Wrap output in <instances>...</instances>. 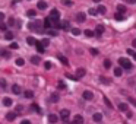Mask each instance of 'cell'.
Returning <instances> with one entry per match:
<instances>
[{
	"label": "cell",
	"mask_w": 136,
	"mask_h": 124,
	"mask_svg": "<svg viewBox=\"0 0 136 124\" xmlns=\"http://www.w3.org/2000/svg\"><path fill=\"white\" fill-rule=\"evenodd\" d=\"M57 88H59V89H64V88H66V85L60 80V82H59V85H57Z\"/></svg>",
	"instance_id": "cell-45"
},
{
	"label": "cell",
	"mask_w": 136,
	"mask_h": 124,
	"mask_svg": "<svg viewBox=\"0 0 136 124\" xmlns=\"http://www.w3.org/2000/svg\"><path fill=\"white\" fill-rule=\"evenodd\" d=\"M88 13H89V15H92V16H95L98 12H97V9H92V7H91V9L88 10Z\"/></svg>",
	"instance_id": "cell-42"
},
{
	"label": "cell",
	"mask_w": 136,
	"mask_h": 124,
	"mask_svg": "<svg viewBox=\"0 0 136 124\" xmlns=\"http://www.w3.org/2000/svg\"><path fill=\"white\" fill-rule=\"evenodd\" d=\"M126 2L129 3V4H135V3H136V0H126Z\"/></svg>",
	"instance_id": "cell-51"
},
{
	"label": "cell",
	"mask_w": 136,
	"mask_h": 124,
	"mask_svg": "<svg viewBox=\"0 0 136 124\" xmlns=\"http://www.w3.org/2000/svg\"><path fill=\"white\" fill-rule=\"evenodd\" d=\"M35 48H37V51H38L40 54H42V53H44V51H45V50H44L45 47H44V45H42L41 43H38V41H37V44H35Z\"/></svg>",
	"instance_id": "cell-12"
},
{
	"label": "cell",
	"mask_w": 136,
	"mask_h": 124,
	"mask_svg": "<svg viewBox=\"0 0 136 124\" xmlns=\"http://www.w3.org/2000/svg\"><path fill=\"white\" fill-rule=\"evenodd\" d=\"M129 102H130L132 105H135V107H136V99H135V98H129Z\"/></svg>",
	"instance_id": "cell-48"
},
{
	"label": "cell",
	"mask_w": 136,
	"mask_h": 124,
	"mask_svg": "<svg viewBox=\"0 0 136 124\" xmlns=\"http://www.w3.org/2000/svg\"><path fill=\"white\" fill-rule=\"evenodd\" d=\"M117 10H118V13H123V15H124V13H126V6H124V4H118V6H117Z\"/></svg>",
	"instance_id": "cell-25"
},
{
	"label": "cell",
	"mask_w": 136,
	"mask_h": 124,
	"mask_svg": "<svg viewBox=\"0 0 136 124\" xmlns=\"http://www.w3.org/2000/svg\"><path fill=\"white\" fill-rule=\"evenodd\" d=\"M85 74H86V70H85V69H78V70H76V79H81V77H83L85 76Z\"/></svg>",
	"instance_id": "cell-7"
},
{
	"label": "cell",
	"mask_w": 136,
	"mask_h": 124,
	"mask_svg": "<svg viewBox=\"0 0 136 124\" xmlns=\"http://www.w3.org/2000/svg\"><path fill=\"white\" fill-rule=\"evenodd\" d=\"M85 21H86V15H85L83 12H79L78 15H76V22H79V23H83Z\"/></svg>",
	"instance_id": "cell-4"
},
{
	"label": "cell",
	"mask_w": 136,
	"mask_h": 124,
	"mask_svg": "<svg viewBox=\"0 0 136 124\" xmlns=\"http://www.w3.org/2000/svg\"><path fill=\"white\" fill-rule=\"evenodd\" d=\"M70 31H72V34H73V35H76V37L81 34V29H79V28H72Z\"/></svg>",
	"instance_id": "cell-35"
},
{
	"label": "cell",
	"mask_w": 136,
	"mask_h": 124,
	"mask_svg": "<svg viewBox=\"0 0 136 124\" xmlns=\"http://www.w3.org/2000/svg\"><path fill=\"white\" fill-rule=\"evenodd\" d=\"M42 25H44V28H45V29H51V28H53V22H51V19H50V16L44 19Z\"/></svg>",
	"instance_id": "cell-5"
},
{
	"label": "cell",
	"mask_w": 136,
	"mask_h": 124,
	"mask_svg": "<svg viewBox=\"0 0 136 124\" xmlns=\"http://www.w3.org/2000/svg\"><path fill=\"white\" fill-rule=\"evenodd\" d=\"M18 47H19V45L16 44V43H12V44H10V48H12V50H16Z\"/></svg>",
	"instance_id": "cell-49"
},
{
	"label": "cell",
	"mask_w": 136,
	"mask_h": 124,
	"mask_svg": "<svg viewBox=\"0 0 136 124\" xmlns=\"http://www.w3.org/2000/svg\"><path fill=\"white\" fill-rule=\"evenodd\" d=\"M133 53H135L133 50H127V54H130V56H133Z\"/></svg>",
	"instance_id": "cell-53"
},
{
	"label": "cell",
	"mask_w": 136,
	"mask_h": 124,
	"mask_svg": "<svg viewBox=\"0 0 136 124\" xmlns=\"http://www.w3.org/2000/svg\"><path fill=\"white\" fill-rule=\"evenodd\" d=\"M16 111H18V112H21V111H22V107H21V105H18V108H16Z\"/></svg>",
	"instance_id": "cell-55"
},
{
	"label": "cell",
	"mask_w": 136,
	"mask_h": 124,
	"mask_svg": "<svg viewBox=\"0 0 136 124\" xmlns=\"http://www.w3.org/2000/svg\"><path fill=\"white\" fill-rule=\"evenodd\" d=\"M7 23H9V26H13V25L16 23V21H15L13 18H10V19H9V22H7Z\"/></svg>",
	"instance_id": "cell-47"
},
{
	"label": "cell",
	"mask_w": 136,
	"mask_h": 124,
	"mask_svg": "<svg viewBox=\"0 0 136 124\" xmlns=\"http://www.w3.org/2000/svg\"><path fill=\"white\" fill-rule=\"evenodd\" d=\"M100 82H101V83H104V85H110V83H111V80L107 79L105 76H100Z\"/></svg>",
	"instance_id": "cell-20"
},
{
	"label": "cell",
	"mask_w": 136,
	"mask_h": 124,
	"mask_svg": "<svg viewBox=\"0 0 136 124\" xmlns=\"http://www.w3.org/2000/svg\"><path fill=\"white\" fill-rule=\"evenodd\" d=\"M57 59L60 60V61H62V63H63L64 66H69V60H67V59H66L64 56H62V54H59V56H57Z\"/></svg>",
	"instance_id": "cell-16"
},
{
	"label": "cell",
	"mask_w": 136,
	"mask_h": 124,
	"mask_svg": "<svg viewBox=\"0 0 136 124\" xmlns=\"http://www.w3.org/2000/svg\"><path fill=\"white\" fill-rule=\"evenodd\" d=\"M23 96L28 98V99H32V98H34V92H32V90H25V92H23Z\"/></svg>",
	"instance_id": "cell-23"
},
{
	"label": "cell",
	"mask_w": 136,
	"mask_h": 124,
	"mask_svg": "<svg viewBox=\"0 0 136 124\" xmlns=\"http://www.w3.org/2000/svg\"><path fill=\"white\" fill-rule=\"evenodd\" d=\"M5 19V13H2V12H0V22H2Z\"/></svg>",
	"instance_id": "cell-52"
},
{
	"label": "cell",
	"mask_w": 136,
	"mask_h": 124,
	"mask_svg": "<svg viewBox=\"0 0 136 124\" xmlns=\"http://www.w3.org/2000/svg\"><path fill=\"white\" fill-rule=\"evenodd\" d=\"M0 88H2V89H6V79H0Z\"/></svg>",
	"instance_id": "cell-36"
},
{
	"label": "cell",
	"mask_w": 136,
	"mask_h": 124,
	"mask_svg": "<svg viewBox=\"0 0 136 124\" xmlns=\"http://www.w3.org/2000/svg\"><path fill=\"white\" fill-rule=\"evenodd\" d=\"M0 31H3V32H6V31H7V26H6L5 23H0Z\"/></svg>",
	"instance_id": "cell-44"
},
{
	"label": "cell",
	"mask_w": 136,
	"mask_h": 124,
	"mask_svg": "<svg viewBox=\"0 0 136 124\" xmlns=\"http://www.w3.org/2000/svg\"><path fill=\"white\" fill-rule=\"evenodd\" d=\"M114 18H116V21H124V16H123V13H116L114 15Z\"/></svg>",
	"instance_id": "cell-32"
},
{
	"label": "cell",
	"mask_w": 136,
	"mask_h": 124,
	"mask_svg": "<svg viewBox=\"0 0 136 124\" xmlns=\"http://www.w3.org/2000/svg\"><path fill=\"white\" fill-rule=\"evenodd\" d=\"M70 124H76V123H70Z\"/></svg>",
	"instance_id": "cell-60"
},
{
	"label": "cell",
	"mask_w": 136,
	"mask_h": 124,
	"mask_svg": "<svg viewBox=\"0 0 136 124\" xmlns=\"http://www.w3.org/2000/svg\"><path fill=\"white\" fill-rule=\"evenodd\" d=\"M23 64H25V60H23V59H21V57H19V59H16V66H19V67H22Z\"/></svg>",
	"instance_id": "cell-33"
},
{
	"label": "cell",
	"mask_w": 136,
	"mask_h": 124,
	"mask_svg": "<svg viewBox=\"0 0 136 124\" xmlns=\"http://www.w3.org/2000/svg\"><path fill=\"white\" fill-rule=\"evenodd\" d=\"M132 57H133V59L136 60V53H133V56H132Z\"/></svg>",
	"instance_id": "cell-58"
},
{
	"label": "cell",
	"mask_w": 136,
	"mask_h": 124,
	"mask_svg": "<svg viewBox=\"0 0 136 124\" xmlns=\"http://www.w3.org/2000/svg\"><path fill=\"white\" fill-rule=\"evenodd\" d=\"M132 45H133V47H135V48H136V38H135V39H133V41H132Z\"/></svg>",
	"instance_id": "cell-56"
},
{
	"label": "cell",
	"mask_w": 136,
	"mask_h": 124,
	"mask_svg": "<svg viewBox=\"0 0 136 124\" xmlns=\"http://www.w3.org/2000/svg\"><path fill=\"white\" fill-rule=\"evenodd\" d=\"M27 16H28L29 19H34V18H35V16H37V12L34 10V9H29V10L27 12Z\"/></svg>",
	"instance_id": "cell-17"
},
{
	"label": "cell",
	"mask_w": 136,
	"mask_h": 124,
	"mask_svg": "<svg viewBox=\"0 0 136 124\" xmlns=\"http://www.w3.org/2000/svg\"><path fill=\"white\" fill-rule=\"evenodd\" d=\"M92 120H94L95 123H101V120H103V114H101V112H94Z\"/></svg>",
	"instance_id": "cell-8"
},
{
	"label": "cell",
	"mask_w": 136,
	"mask_h": 124,
	"mask_svg": "<svg viewBox=\"0 0 136 124\" xmlns=\"http://www.w3.org/2000/svg\"><path fill=\"white\" fill-rule=\"evenodd\" d=\"M103 32H104V26L103 25H97V28H95V35H103Z\"/></svg>",
	"instance_id": "cell-14"
},
{
	"label": "cell",
	"mask_w": 136,
	"mask_h": 124,
	"mask_svg": "<svg viewBox=\"0 0 136 124\" xmlns=\"http://www.w3.org/2000/svg\"><path fill=\"white\" fill-rule=\"evenodd\" d=\"M69 115H70V111H69V110H62V111H60L62 120H67V118H69Z\"/></svg>",
	"instance_id": "cell-9"
},
{
	"label": "cell",
	"mask_w": 136,
	"mask_h": 124,
	"mask_svg": "<svg viewBox=\"0 0 136 124\" xmlns=\"http://www.w3.org/2000/svg\"><path fill=\"white\" fill-rule=\"evenodd\" d=\"M85 35H86L88 38H91V37H94V35H95V31H91V29H86V31H85Z\"/></svg>",
	"instance_id": "cell-31"
},
{
	"label": "cell",
	"mask_w": 136,
	"mask_h": 124,
	"mask_svg": "<svg viewBox=\"0 0 136 124\" xmlns=\"http://www.w3.org/2000/svg\"><path fill=\"white\" fill-rule=\"evenodd\" d=\"M0 56H2V57H5V59H9L10 53L7 51V50H0Z\"/></svg>",
	"instance_id": "cell-24"
},
{
	"label": "cell",
	"mask_w": 136,
	"mask_h": 124,
	"mask_svg": "<svg viewBox=\"0 0 136 124\" xmlns=\"http://www.w3.org/2000/svg\"><path fill=\"white\" fill-rule=\"evenodd\" d=\"M104 67L110 69V67H111V61H110V60H104Z\"/></svg>",
	"instance_id": "cell-38"
},
{
	"label": "cell",
	"mask_w": 136,
	"mask_h": 124,
	"mask_svg": "<svg viewBox=\"0 0 136 124\" xmlns=\"http://www.w3.org/2000/svg\"><path fill=\"white\" fill-rule=\"evenodd\" d=\"M31 108H32L34 111H37V112H41V110H40V107H38L37 104H32V105H31Z\"/></svg>",
	"instance_id": "cell-37"
},
{
	"label": "cell",
	"mask_w": 136,
	"mask_h": 124,
	"mask_svg": "<svg viewBox=\"0 0 136 124\" xmlns=\"http://www.w3.org/2000/svg\"><path fill=\"white\" fill-rule=\"evenodd\" d=\"M5 38H6L7 41H12V39H13V34H12L10 31H6V34H5Z\"/></svg>",
	"instance_id": "cell-29"
},
{
	"label": "cell",
	"mask_w": 136,
	"mask_h": 124,
	"mask_svg": "<svg viewBox=\"0 0 136 124\" xmlns=\"http://www.w3.org/2000/svg\"><path fill=\"white\" fill-rule=\"evenodd\" d=\"M21 124H31V121H29V120H22Z\"/></svg>",
	"instance_id": "cell-50"
},
{
	"label": "cell",
	"mask_w": 136,
	"mask_h": 124,
	"mask_svg": "<svg viewBox=\"0 0 136 124\" xmlns=\"http://www.w3.org/2000/svg\"><path fill=\"white\" fill-rule=\"evenodd\" d=\"M48 121L51 123V124H56V123L59 121V115H56V114H50V115H48Z\"/></svg>",
	"instance_id": "cell-10"
},
{
	"label": "cell",
	"mask_w": 136,
	"mask_h": 124,
	"mask_svg": "<svg viewBox=\"0 0 136 124\" xmlns=\"http://www.w3.org/2000/svg\"><path fill=\"white\" fill-rule=\"evenodd\" d=\"M47 34H48L50 37H56V35H57V31H56V29H47Z\"/></svg>",
	"instance_id": "cell-34"
},
{
	"label": "cell",
	"mask_w": 136,
	"mask_h": 124,
	"mask_svg": "<svg viewBox=\"0 0 136 124\" xmlns=\"http://www.w3.org/2000/svg\"><path fill=\"white\" fill-rule=\"evenodd\" d=\"M3 105L5 107H10L12 105V98H5L3 99Z\"/></svg>",
	"instance_id": "cell-28"
},
{
	"label": "cell",
	"mask_w": 136,
	"mask_h": 124,
	"mask_svg": "<svg viewBox=\"0 0 136 124\" xmlns=\"http://www.w3.org/2000/svg\"><path fill=\"white\" fill-rule=\"evenodd\" d=\"M50 19L51 21H59L60 19V12H59L57 9H53L51 12H50Z\"/></svg>",
	"instance_id": "cell-2"
},
{
	"label": "cell",
	"mask_w": 136,
	"mask_h": 124,
	"mask_svg": "<svg viewBox=\"0 0 136 124\" xmlns=\"http://www.w3.org/2000/svg\"><path fill=\"white\" fill-rule=\"evenodd\" d=\"M118 64H120V67L122 69H126V70H130L132 69V63H130V60L129 59H118Z\"/></svg>",
	"instance_id": "cell-1"
},
{
	"label": "cell",
	"mask_w": 136,
	"mask_h": 124,
	"mask_svg": "<svg viewBox=\"0 0 136 124\" xmlns=\"http://www.w3.org/2000/svg\"><path fill=\"white\" fill-rule=\"evenodd\" d=\"M104 102H105V105L108 107V108H113V105H111V102L108 101V98H104Z\"/></svg>",
	"instance_id": "cell-43"
},
{
	"label": "cell",
	"mask_w": 136,
	"mask_h": 124,
	"mask_svg": "<svg viewBox=\"0 0 136 124\" xmlns=\"http://www.w3.org/2000/svg\"><path fill=\"white\" fill-rule=\"evenodd\" d=\"M27 43H28L29 45H35L37 41H35V38H34V37H28V38H27Z\"/></svg>",
	"instance_id": "cell-27"
},
{
	"label": "cell",
	"mask_w": 136,
	"mask_h": 124,
	"mask_svg": "<svg viewBox=\"0 0 136 124\" xmlns=\"http://www.w3.org/2000/svg\"><path fill=\"white\" fill-rule=\"evenodd\" d=\"M44 69H45V70H50V69H51V63L45 61V63H44Z\"/></svg>",
	"instance_id": "cell-41"
},
{
	"label": "cell",
	"mask_w": 136,
	"mask_h": 124,
	"mask_svg": "<svg viewBox=\"0 0 136 124\" xmlns=\"http://www.w3.org/2000/svg\"><path fill=\"white\" fill-rule=\"evenodd\" d=\"M126 112H127V117H129V118H130L132 115H133V114H132V111H126Z\"/></svg>",
	"instance_id": "cell-54"
},
{
	"label": "cell",
	"mask_w": 136,
	"mask_h": 124,
	"mask_svg": "<svg viewBox=\"0 0 136 124\" xmlns=\"http://www.w3.org/2000/svg\"><path fill=\"white\" fill-rule=\"evenodd\" d=\"M19 2H21V0H12V3H15V4H16V3H19Z\"/></svg>",
	"instance_id": "cell-57"
},
{
	"label": "cell",
	"mask_w": 136,
	"mask_h": 124,
	"mask_svg": "<svg viewBox=\"0 0 136 124\" xmlns=\"http://www.w3.org/2000/svg\"><path fill=\"white\" fill-rule=\"evenodd\" d=\"M63 4L64 6H73V2L72 0H63Z\"/></svg>",
	"instance_id": "cell-39"
},
{
	"label": "cell",
	"mask_w": 136,
	"mask_h": 124,
	"mask_svg": "<svg viewBox=\"0 0 136 124\" xmlns=\"http://www.w3.org/2000/svg\"><path fill=\"white\" fill-rule=\"evenodd\" d=\"M94 2H95V3H100V2H101V0H94Z\"/></svg>",
	"instance_id": "cell-59"
},
{
	"label": "cell",
	"mask_w": 136,
	"mask_h": 124,
	"mask_svg": "<svg viewBox=\"0 0 136 124\" xmlns=\"http://www.w3.org/2000/svg\"><path fill=\"white\" fill-rule=\"evenodd\" d=\"M82 98L85 99V101H92V99H94V94H92L91 90H83Z\"/></svg>",
	"instance_id": "cell-3"
},
{
	"label": "cell",
	"mask_w": 136,
	"mask_h": 124,
	"mask_svg": "<svg viewBox=\"0 0 136 124\" xmlns=\"http://www.w3.org/2000/svg\"><path fill=\"white\" fill-rule=\"evenodd\" d=\"M37 7L40 10H44V9H47V2H44V0H40V2L37 3Z\"/></svg>",
	"instance_id": "cell-11"
},
{
	"label": "cell",
	"mask_w": 136,
	"mask_h": 124,
	"mask_svg": "<svg viewBox=\"0 0 136 124\" xmlns=\"http://www.w3.org/2000/svg\"><path fill=\"white\" fill-rule=\"evenodd\" d=\"M41 44L44 45V47H48V45H50V39H47V38H45V39H42V41H41Z\"/></svg>",
	"instance_id": "cell-40"
},
{
	"label": "cell",
	"mask_w": 136,
	"mask_h": 124,
	"mask_svg": "<svg viewBox=\"0 0 136 124\" xmlns=\"http://www.w3.org/2000/svg\"><path fill=\"white\" fill-rule=\"evenodd\" d=\"M114 74H116L117 77H118V76H122V74H123V69H122V67H117V69H114Z\"/></svg>",
	"instance_id": "cell-30"
},
{
	"label": "cell",
	"mask_w": 136,
	"mask_h": 124,
	"mask_svg": "<svg viewBox=\"0 0 136 124\" xmlns=\"http://www.w3.org/2000/svg\"><path fill=\"white\" fill-rule=\"evenodd\" d=\"M12 94L21 95V94H22V88H21L19 85H12Z\"/></svg>",
	"instance_id": "cell-6"
},
{
	"label": "cell",
	"mask_w": 136,
	"mask_h": 124,
	"mask_svg": "<svg viewBox=\"0 0 136 124\" xmlns=\"http://www.w3.org/2000/svg\"><path fill=\"white\" fill-rule=\"evenodd\" d=\"M16 115H18L16 112H7V114H6V120H7V121H13V120L16 118Z\"/></svg>",
	"instance_id": "cell-15"
},
{
	"label": "cell",
	"mask_w": 136,
	"mask_h": 124,
	"mask_svg": "<svg viewBox=\"0 0 136 124\" xmlns=\"http://www.w3.org/2000/svg\"><path fill=\"white\" fill-rule=\"evenodd\" d=\"M97 12H98V13H101V15H104V13L107 12V9H105V6H103V4H100V6H98V9H97Z\"/></svg>",
	"instance_id": "cell-26"
},
{
	"label": "cell",
	"mask_w": 136,
	"mask_h": 124,
	"mask_svg": "<svg viewBox=\"0 0 136 124\" xmlns=\"http://www.w3.org/2000/svg\"><path fill=\"white\" fill-rule=\"evenodd\" d=\"M40 61H41V59H40L38 56H32L31 57V63L32 64H40Z\"/></svg>",
	"instance_id": "cell-22"
},
{
	"label": "cell",
	"mask_w": 136,
	"mask_h": 124,
	"mask_svg": "<svg viewBox=\"0 0 136 124\" xmlns=\"http://www.w3.org/2000/svg\"><path fill=\"white\" fill-rule=\"evenodd\" d=\"M118 110H120L122 112H126L127 110H129V107H127V104H123L122 102V104H118Z\"/></svg>",
	"instance_id": "cell-21"
},
{
	"label": "cell",
	"mask_w": 136,
	"mask_h": 124,
	"mask_svg": "<svg viewBox=\"0 0 136 124\" xmlns=\"http://www.w3.org/2000/svg\"><path fill=\"white\" fill-rule=\"evenodd\" d=\"M62 29H64V31H69V29H70L69 21H63V22H62Z\"/></svg>",
	"instance_id": "cell-18"
},
{
	"label": "cell",
	"mask_w": 136,
	"mask_h": 124,
	"mask_svg": "<svg viewBox=\"0 0 136 124\" xmlns=\"http://www.w3.org/2000/svg\"><path fill=\"white\" fill-rule=\"evenodd\" d=\"M89 51H91V54H92V56H97V54H98V50H97V48H91Z\"/></svg>",
	"instance_id": "cell-46"
},
{
	"label": "cell",
	"mask_w": 136,
	"mask_h": 124,
	"mask_svg": "<svg viewBox=\"0 0 136 124\" xmlns=\"http://www.w3.org/2000/svg\"><path fill=\"white\" fill-rule=\"evenodd\" d=\"M73 123H76V124H82V123H83V117H82L81 114L75 115V117H73Z\"/></svg>",
	"instance_id": "cell-13"
},
{
	"label": "cell",
	"mask_w": 136,
	"mask_h": 124,
	"mask_svg": "<svg viewBox=\"0 0 136 124\" xmlns=\"http://www.w3.org/2000/svg\"><path fill=\"white\" fill-rule=\"evenodd\" d=\"M59 99H60V96H59V94H51V96H50V101L51 102H59Z\"/></svg>",
	"instance_id": "cell-19"
}]
</instances>
